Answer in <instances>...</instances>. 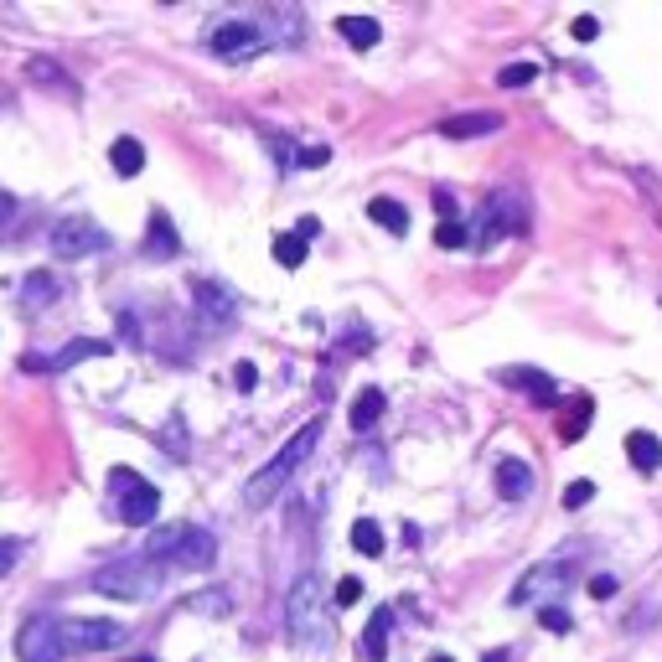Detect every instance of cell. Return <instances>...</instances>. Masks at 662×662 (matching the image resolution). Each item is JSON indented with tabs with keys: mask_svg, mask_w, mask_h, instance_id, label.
Here are the masks:
<instances>
[{
	"mask_svg": "<svg viewBox=\"0 0 662 662\" xmlns=\"http://www.w3.org/2000/svg\"><path fill=\"white\" fill-rule=\"evenodd\" d=\"M285 637L290 647L300 652H331V637H337V621H331V600H326V580L316 569H306L295 585H290V600H285Z\"/></svg>",
	"mask_w": 662,
	"mask_h": 662,
	"instance_id": "obj_1",
	"label": "cell"
},
{
	"mask_svg": "<svg viewBox=\"0 0 662 662\" xmlns=\"http://www.w3.org/2000/svg\"><path fill=\"white\" fill-rule=\"evenodd\" d=\"M316 440H321V419H311V425H300L280 450H275V461H264L249 481H244V507L249 513H259V507H269L280 492H290V476L306 466V456L316 450Z\"/></svg>",
	"mask_w": 662,
	"mask_h": 662,
	"instance_id": "obj_2",
	"label": "cell"
},
{
	"mask_svg": "<svg viewBox=\"0 0 662 662\" xmlns=\"http://www.w3.org/2000/svg\"><path fill=\"white\" fill-rule=\"evenodd\" d=\"M145 559H156L166 569H207L218 559V538L207 528H192V523H171L161 533H150Z\"/></svg>",
	"mask_w": 662,
	"mask_h": 662,
	"instance_id": "obj_3",
	"label": "cell"
},
{
	"mask_svg": "<svg viewBox=\"0 0 662 662\" xmlns=\"http://www.w3.org/2000/svg\"><path fill=\"white\" fill-rule=\"evenodd\" d=\"M528 228V207H523V192H492L481 202V218L471 228V244L476 249H492L502 244L507 233H523Z\"/></svg>",
	"mask_w": 662,
	"mask_h": 662,
	"instance_id": "obj_4",
	"label": "cell"
},
{
	"mask_svg": "<svg viewBox=\"0 0 662 662\" xmlns=\"http://www.w3.org/2000/svg\"><path fill=\"white\" fill-rule=\"evenodd\" d=\"M94 590L99 595H114V600H145L161 590V575H156V559H119V564H104L94 575Z\"/></svg>",
	"mask_w": 662,
	"mask_h": 662,
	"instance_id": "obj_5",
	"label": "cell"
},
{
	"mask_svg": "<svg viewBox=\"0 0 662 662\" xmlns=\"http://www.w3.org/2000/svg\"><path fill=\"white\" fill-rule=\"evenodd\" d=\"M109 487L119 492V518H125V528H145V523H156L161 513V492L150 487V481L130 466H114L109 471Z\"/></svg>",
	"mask_w": 662,
	"mask_h": 662,
	"instance_id": "obj_6",
	"label": "cell"
},
{
	"mask_svg": "<svg viewBox=\"0 0 662 662\" xmlns=\"http://www.w3.org/2000/svg\"><path fill=\"white\" fill-rule=\"evenodd\" d=\"M569 585H575V559H544V564H533L528 575L513 585V606H533V600H544V606H554L549 595H564Z\"/></svg>",
	"mask_w": 662,
	"mask_h": 662,
	"instance_id": "obj_7",
	"label": "cell"
},
{
	"mask_svg": "<svg viewBox=\"0 0 662 662\" xmlns=\"http://www.w3.org/2000/svg\"><path fill=\"white\" fill-rule=\"evenodd\" d=\"M104 249H109V233H104L94 218L73 213V218H57V223H52V254H57V259H94V254H104Z\"/></svg>",
	"mask_w": 662,
	"mask_h": 662,
	"instance_id": "obj_8",
	"label": "cell"
},
{
	"mask_svg": "<svg viewBox=\"0 0 662 662\" xmlns=\"http://www.w3.org/2000/svg\"><path fill=\"white\" fill-rule=\"evenodd\" d=\"M63 626L52 616H32L21 631H16V657L21 662H63Z\"/></svg>",
	"mask_w": 662,
	"mask_h": 662,
	"instance_id": "obj_9",
	"label": "cell"
},
{
	"mask_svg": "<svg viewBox=\"0 0 662 662\" xmlns=\"http://www.w3.org/2000/svg\"><path fill=\"white\" fill-rule=\"evenodd\" d=\"M192 306H197V321L207 331H228L233 316H238V295L223 280H197L192 285Z\"/></svg>",
	"mask_w": 662,
	"mask_h": 662,
	"instance_id": "obj_10",
	"label": "cell"
},
{
	"mask_svg": "<svg viewBox=\"0 0 662 662\" xmlns=\"http://www.w3.org/2000/svg\"><path fill=\"white\" fill-rule=\"evenodd\" d=\"M63 642L78 647V652H114V647H125V626L119 621H68L63 626Z\"/></svg>",
	"mask_w": 662,
	"mask_h": 662,
	"instance_id": "obj_11",
	"label": "cell"
},
{
	"mask_svg": "<svg viewBox=\"0 0 662 662\" xmlns=\"http://www.w3.org/2000/svg\"><path fill=\"white\" fill-rule=\"evenodd\" d=\"M109 352V342H99V337H78V342H68L57 357H26V373H68L73 363H83V357H104Z\"/></svg>",
	"mask_w": 662,
	"mask_h": 662,
	"instance_id": "obj_12",
	"label": "cell"
},
{
	"mask_svg": "<svg viewBox=\"0 0 662 662\" xmlns=\"http://www.w3.org/2000/svg\"><path fill=\"white\" fill-rule=\"evenodd\" d=\"M207 47H213L218 57H244V52H259L264 42H259V32L249 21H228V26H218V32L207 37Z\"/></svg>",
	"mask_w": 662,
	"mask_h": 662,
	"instance_id": "obj_13",
	"label": "cell"
},
{
	"mask_svg": "<svg viewBox=\"0 0 662 662\" xmlns=\"http://www.w3.org/2000/svg\"><path fill=\"white\" fill-rule=\"evenodd\" d=\"M182 254V238H176V223L161 213H150V223H145V259H176Z\"/></svg>",
	"mask_w": 662,
	"mask_h": 662,
	"instance_id": "obj_14",
	"label": "cell"
},
{
	"mask_svg": "<svg viewBox=\"0 0 662 662\" xmlns=\"http://www.w3.org/2000/svg\"><path fill=\"white\" fill-rule=\"evenodd\" d=\"M497 130H502V114H450V119H440L445 140H476V135H497Z\"/></svg>",
	"mask_w": 662,
	"mask_h": 662,
	"instance_id": "obj_15",
	"label": "cell"
},
{
	"mask_svg": "<svg viewBox=\"0 0 662 662\" xmlns=\"http://www.w3.org/2000/svg\"><path fill=\"white\" fill-rule=\"evenodd\" d=\"M502 383L523 388V394H528L533 404H544V409H549V404L559 399V383H554L549 373H538V368H507V373H502Z\"/></svg>",
	"mask_w": 662,
	"mask_h": 662,
	"instance_id": "obj_16",
	"label": "cell"
},
{
	"mask_svg": "<svg viewBox=\"0 0 662 662\" xmlns=\"http://www.w3.org/2000/svg\"><path fill=\"white\" fill-rule=\"evenodd\" d=\"M528 492H533V466H528V461H518V456L497 461V497H507V502H523Z\"/></svg>",
	"mask_w": 662,
	"mask_h": 662,
	"instance_id": "obj_17",
	"label": "cell"
},
{
	"mask_svg": "<svg viewBox=\"0 0 662 662\" xmlns=\"http://www.w3.org/2000/svg\"><path fill=\"white\" fill-rule=\"evenodd\" d=\"M57 295H63V280H57L52 269H32V275L21 280V306H26V311H42V306H52Z\"/></svg>",
	"mask_w": 662,
	"mask_h": 662,
	"instance_id": "obj_18",
	"label": "cell"
},
{
	"mask_svg": "<svg viewBox=\"0 0 662 662\" xmlns=\"http://www.w3.org/2000/svg\"><path fill=\"white\" fill-rule=\"evenodd\" d=\"M383 388H363V394H357L352 399V409H347V425L357 430V435H363V430H373L378 425V419H383Z\"/></svg>",
	"mask_w": 662,
	"mask_h": 662,
	"instance_id": "obj_19",
	"label": "cell"
},
{
	"mask_svg": "<svg viewBox=\"0 0 662 662\" xmlns=\"http://www.w3.org/2000/svg\"><path fill=\"white\" fill-rule=\"evenodd\" d=\"M337 37H347L352 52H373L383 32H378V21H373V16H342V21H337Z\"/></svg>",
	"mask_w": 662,
	"mask_h": 662,
	"instance_id": "obj_20",
	"label": "cell"
},
{
	"mask_svg": "<svg viewBox=\"0 0 662 662\" xmlns=\"http://www.w3.org/2000/svg\"><path fill=\"white\" fill-rule=\"evenodd\" d=\"M368 218H373L378 228H388L394 238H404V233H409V207H404V202H394V197H373V202H368Z\"/></svg>",
	"mask_w": 662,
	"mask_h": 662,
	"instance_id": "obj_21",
	"label": "cell"
},
{
	"mask_svg": "<svg viewBox=\"0 0 662 662\" xmlns=\"http://www.w3.org/2000/svg\"><path fill=\"white\" fill-rule=\"evenodd\" d=\"M388 626H394V611L378 606L373 621H368V631H363V657H368V662H383V657H388Z\"/></svg>",
	"mask_w": 662,
	"mask_h": 662,
	"instance_id": "obj_22",
	"label": "cell"
},
{
	"mask_svg": "<svg viewBox=\"0 0 662 662\" xmlns=\"http://www.w3.org/2000/svg\"><path fill=\"white\" fill-rule=\"evenodd\" d=\"M626 456H631V466H637V471H657V466H662V440L631 430V435H626Z\"/></svg>",
	"mask_w": 662,
	"mask_h": 662,
	"instance_id": "obj_23",
	"label": "cell"
},
{
	"mask_svg": "<svg viewBox=\"0 0 662 662\" xmlns=\"http://www.w3.org/2000/svg\"><path fill=\"white\" fill-rule=\"evenodd\" d=\"M109 166H114L119 176H140V171H145V145L130 140V135L114 140V145H109Z\"/></svg>",
	"mask_w": 662,
	"mask_h": 662,
	"instance_id": "obj_24",
	"label": "cell"
},
{
	"mask_svg": "<svg viewBox=\"0 0 662 662\" xmlns=\"http://www.w3.org/2000/svg\"><path fill=\"white\" fill-rule=\"evenodd\" d=\"M182 611H187V616H213V621H218V616L233 611V600H228V590H197V595L182 600Z\"/></svg>",
	"mask_w": 662,
	"mask_h": 662,
	"instance_id": "obj_25",
	"label": "cell"
},
{
	"mask_svg": "<svg viewBox=\"0 0 662 662\" xmlns=\"http://www.w3.org/2000/svg\"><path fill=\"white\" fill-rule=\"evenodd\" d=\"M26 73H32V83H37V88H57L63 99H73V94H78V88L68 83V73L57 68V63H47V57H32V63H26Z\"/></svg>",
	"mask_w": 662,
	"mask_h": 662,
	"instance_id": "obj_26",
	"label": "cell"
},
{
	"mask_svg": "<svg viewBox=\"0 0 662 662\" xmlns=\"http://www.w3.org/2000/svg\"><path fill=\"white\" fill-rule=\"evenodd\" d=\"M269 254H275L280 269H300V264H306V238H300V233H275Z\"/></svg>",
	"mask_w": 662,
	"mask_h": 662,
	"instance_id": "obj_27",
	"label": "cell"
},
{
	"mask_svg": "<svg viewBox=\"0 0 662 662\" xmlns=\"http://www.w3.org/2000/svg\"><path fill=\"white\" fill-rule=\"evenodd\" d=\"M352 549L378 559V554H383V528H378L373 518H357V523H352Z\"/></svg>",
	"mask_w": 662,
	"mask_h": 662,
	"instance_id": "obj_28",
	"label": "cell"
},
{
	"mask_svg": "<svg viewBox=\"0 0 662 662\" xmlns=\"http://www.w3.org/2000/svg\"><path fill=\"white\" fill-rule=\"evenodd\" d=\"M590 399H575V404H569V414H564V425H559V440H580L585 430H590Z\"/></svg>",
	"mask_w": 662,
	"mask_h": 662,
	"instance_id": "obj_29",
	"label": "cell"
},
{
	"mask_svg": "<svg viewBox=\"0 0 662 662\" xmlns=\"http://www.w3.org/2000/svg\"><path fill=\"white\" fill-rule=\"evenodd\" d=\"M533 78H538V68H533V63H507V68L497 73V83H502V88H528Z\"/></svg>",
	"mask_w": 662,
	"mask_h": 662,
	"instance_id": "obj_30",
	"label": "cell"
},
{
	"mask_svg": "<svg viewBox=\"0 0 662 662\" xmlns=\"http://www.w3.org/2000/svg\"><path fill=\"white\" fill-rule=\"evenodd\" d=\"M435 244H440V249H466L471 233H466L461 223H440V228H435Z\"/></svg>",
	"mask_w": 662,
	"mask_h": 662,
	"instance_id": "obj_31",
	"label": "cell"
},
{
	"mask_svg": "<svg viewBox=\"0 0 662 662\" xmlns=\"http://www.w3.org/2000/svg\"><path fill=\"white\" fill-rule=\"evenodd\" d=\"M590 497H595V481H585V476H580V481H569V487H564V507H575V513H580V507H585Z\"/></svg>",
	"mask_w": 662,
	"mask_h": 662,
	"instance_id": "obj_32",
	"label": "cell"
},
{
	"mask_svg": "<svg viewBox=\"0 0 662 662\" xmlns=\"http://www.w3.org/2000/svg\"><path fill=\"white\" fill-rule=\"evenodd\" d=\"M538 626H544V631H559V637H564V631L575 626V621H569L564 606H544V611H538Z\"/></svg>",
	"mask_w": 662,
	"mask_h": 662,
	"instance_id": "obj_33",
	"label": "cell"
},
{
	"mask_svg": "<svg viewBox=\"0 0 662 662\" xmlns=\"http://www.w3.org/2000/svg\"><path fill=\"white\" fill-rule=\"evenodd\" d=\"M269 150H275V166H300V150L280 135H269Z\"/></svg>",
	"mask_w": 662,
	"mask_h": 662,
	"instance_id": "obj_34",
	"label": "cell"
},
{
	"mask_svg": "<svg viewBox=\"0 0 662 662\" xmlns=\"http://www.w3.org/2000/svg\"><path fill=\"white\" fill-rule=\"evenodd\" d=\"M16 559H21V544H16V538H0V580L16 569Z\"/></svg>",
	"mask_w": 662,
	"mask_h": 662,
	"instance_id": "obj_35",
	"label": "cell"
},
{
	"mask_svg": "<svg viewBox=\"0 0 662 662\" xmlns=\"http://www.w3.org/2000/svg\"><path fill=\"white\" fill-rule=\"evenodd\" d=\"M569 37H575V42H595V37H600V21H595V16H575Z\"/></svg>",
	"mask_w": 662,
	"mask_h": 662,
	"instance_id": "obj_36",
	"label": "cell"
},
{
	"mask_svg": "<svg viewBox=\"0 0 662 662\" xmlns=\"http://www.w3.org/2000/svg\"><path fill=\"white\" fill-rule=\"evenodd\" d=\"M119 337H125L130 347H140L145 337H140V321H135V311H119Z\"/></svg>",
	"mask_w": 662,
	"mask_h": 662,
	"instance_id": "obj_37",
	"label": "cell"
},
{
	"mask_svg": "<svg viewBox=\"0 0 662 662\" xmlns=\"http://www.w3.org/2000/svg\"><path fill=\"white\" fill-rule=\"evenodd\" d=\"M595 600H611L616 595V575H590V585H585Z\"/></svg>",
	"mask_w": 662,
	"mask_h": 662,
	"instance_id": "obj_38",
	"label": "cell"
},
{
	"mask_svg": "<svg viewBox=\"0 0 662 662\" xmlns=\"http://www.w3.org/2000/svg\"><path fill=\"white\" fill-rule=\"evenodd\" d=\"M171 456L187 461V435H182V414H171Z\"/></svg>",
	"mask_w": 662,
	"mask_h": 662,
	"instance_id": "obj_39",
	"label": "cell"
},
{
	"mask_svg": "<svg viewBox=\"0 0 662 662\" xmlns=\"http://www.w3.org/2000/svg\"><path fill=\"white\" fill-rule=\"evenodd\" d=\"M363 600V580H342L337 585V606H357Z\"/></svg>",
	"mask_w": 662,
	"mask_h": 662,
	"instance_id": "obj_40",
	"label": "cell"
},
{
	"mask_svg": "<svg viewBox=\"0 0 662 662\" xmlns=\"http://www.w3.org/2000/svg\"><path fill=\"white\" fill-rule=\"evenodd\" d=\"M233 383H238V388H244V394H249V388L259 383V368H254V363H233Z\"/></svg>",
	"mask_w": 662,
	"mask_h": 662,
	"instance_id": "obj_41",
	"label": "cell"
},
{
	"mask_svg": "<svg viewBox=\"0 0 662 662\" xmlns=\"http://www.w3.org/2000/svg\"><path fill=\"white\" fill-rule=\"evenodd\" d=\"M331 161V150L326 145H311V150H300V166H306V171H316V166H326Z\"/></svg>",
	"mask_w": 662,
	"mask_h": 662,
	"instance_id": "obj_42",
	"label": "cell"
},
{
	"mask_svg": "<svg viewBox=\"0 0 662 662\" xmlns=\"http://www.w3.org/2000/svg\"><path fill=\"white\" fill-rule=\"evenodd\" d=\"M435 213H440L445 223H456V197H450V192H435Z\"/></svg>",
	"mask_w": 662,
	"mask_h": 662,
	"instance_id": "obj_43",
	"label": "cell"
},
{
	"mask_svg": "<svg viewBox=\"0 0 662 662\" xmlns=\"http://www.w3.org/2000/svg\"><path fill=\"white\" fill-rule=\"evenodd\" d=\"M11 218H16V197L0 192V223H11Z\"/></svg>",
	"mask_w": 662,
	"mask_h": 662,
	"instance_id": "obj_44",
	"label": "cell"
},
{
	"mask_svg": "<svg viewBox=\"0 0 662 662\" xmlns=\"http://www.w3.org/2000/svg\"><path fill=\"white\" fill-rule=\"evenodd\" d=\"M295 233H300V238H316V233H321V223H316V218H300V228H295Z\"/></svg>",
	"mask_w": 662,
	"mask_h": 662,
	"instance_id": "obj_45",
	"label": "cell"
},
{
	"mask_svg": "<svg viewBox=\"0 0 662 662\" xmlns=\"http://www.w3.org/2000/svg\"><path fill=\"white\" fill-rule=\"evenodd\" d=\"M481 662H513V652H502V647H497V652H487Z\"/></svg>",
	"mask_w": 662,
	"mask_h": 662,
	"instance_id": "obj_46",
	"label": "cell"
},
{
	"mask_svg": "<svg viewBox=\"0 0 662 662\" xmlns=\"http://www.w3.org/2000/svg\"><path fill=\"white\" fill-rule=\"evenodd\" d=\"M130 662H161L156 652H140V657H130Z\"/></svg>",
	"mask_w": 662,
	"mask_h": 662,
	"instance_id": "obj_47",
	"label": "cell"
},
{
	"mask_svg": "<svg viewBox=\"0 0 662 662\" xmlns=\"http://www.w3.org/2000/svg\"><path fill=\"white\" fill-rule=\"evenodd\" d=\"M430 662H456V657H445V652H435V657H430Z\"/></svg>",
	"mask_w": 662,
	"mask_h": 662,
	"instance_id": "obj_48",
	"label": "cell"
}]
</instances>
